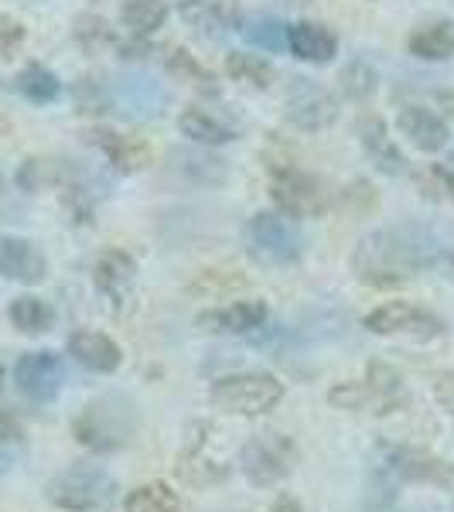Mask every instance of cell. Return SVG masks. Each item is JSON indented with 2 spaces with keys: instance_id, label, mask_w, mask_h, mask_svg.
Returning <instances> with one entry per match:
<instances>
[{
  "instance_id": "cell-16",
  "label": "cell",
  "mask_w": 454,
  "mask_h": 512,
  "mask_svg": "<svg viewBox=\"0 0 454 512\" xmlns=\"http://www.w3.org/2000/svg\"><path fill=\"white\" fill-rule=\"evenodd\" d=\"M359 140L376 171H383V175H403V171H407V158L400 154V147H396V140L390 137V130H386V123L379 117L362 120Z\"/></svg>"
},
{
  "instance_id": "cell-4",
  "label": "cell",
  "mask_w": 454,
  "mask_h": 512,
  "mask_svg": "<svg viewBox=\"0 0 454 512\" xmlns=\"http://www.w3.org/2000/svg\"><path fill=\"white\" fill-rule=\"evenodd\" d=\"M48 502L65 512H99L117 499V482L96 465H72L48 482Z\"/></svg>"
},
{
  "instance_id": "cell-25",
  "label": "cell",
  "mask_w": 454,
  "mask_h": 512,
  "mask_svg": "<svg viewBox=\"0 0 454 512\" xmlns=\"http://www.w3.org/2000/svg\"><path fill=\"white\" fill-rule=\"evenodd\" d=\"M11 321H14V328L24 332V335H41V332H48V328H52L55 311L48 308L41 297L24 294V297H18V301L11 304Z\"/></svg>"
},
{
  "instance_id": "cell-3",
  "label": "cell",
  "mask_w": 454,
  "mask_h": 512,
  "mask_svg": "<svg viewBox=\"0 0 454 512\" xmlns=\"http://www.w3.org/2000/svg\"><path fill=\"white\" fill-rule=\"evenodd\" d=\"M243 246L263 267H287L304 253V236L284 212H257L243 229Z\"/></svg>"
},
{
  "instance_id": "cell-36",
  "label": "cell",
  "mask_w": 454,
  "mask_h": 512,
  "mask_svg": "<svg viewBox=\"0 0 454 512\" xmlns=\"http://www.w3.org/2000/svg\"><path fill=\"white\" fill-rule=\"evenodd\" d=\"M24 35H28V31H24L21 21H14V18H7V14H0V59H11V55L21 48Z\"/></svg>"
},
{
  "instance_id": "cell-27",
  "label": "cell",
  "mask_w": 454,
  "mask_h": 512,
  "mask_svg": "<svg viewBox=\"0 0 454 512\" xmlns=\"http://www.w3.org/2000/svg\"><path fill=\"white\" fill-rule=\"evenodd\" d=\"M226 72L236 82H246V86H253V89H267L270 82H274V76H277L274 65L263 62L260 55H246V52L226 55Z\"/></svg>"
},
{
  "instance_id": "cell-11",
  "label": "cell",
  "mask_w": 454,
  "mask_h": 512,
  "mask_svg": "<svg viewBox=\"0 0 454 512\" xmlns=\"http://www.w3.org/2000/svg\"><path fill=\"white\" fill-rule=\"evenodd\" d=\"M0 277L18 284H41L48 277V260L31 239L0 236Z\"/></svg>"
},
{
  "instance_id": "cell-38",
  "label": "cell",
  "mask_w": 454,
  "mask_h": 512,
  "mask_svg": "<svg viewBox=\"0 0 454 512\" xmlns=\"http://www.w3.org/2000/svg\"><path fill=\"white\" fill-rule=\"evenodd\" d=\"M14 437H21V424L7 410H0V441H14Z\"/></svg>"
},
{
  "instance_id": "cell-18",
  "label": "cell",
  "mask_w": 454,
  "mask_h": 512,
  "mask_svg": "<svg viewBox=\"0 0 454 512\" xmlns=\"http://www.w3.org/2000/svg\"><path fill=\"white\" fill-rule=\"evenodd\" d=\"M86 137H89V144L106 154V161H110L113 168L123 171V175H134V171H140L147 161H151L147 144L137 137H123V134H113V130H103V127L89 130Z\"/></svg>"
},
{
  "instance_id": "cell-41",
  "label": "cell",
  "mask_w": 454,
  "mask_h": 512,
  "mask_svg": "<svg viewBox=\"0 0 454 512\" xmlns=\"http://www.w3.org/2000/svg\"><path fill=\"white\" fill-rule=\"evenodd\" d=\"M11 465H14L11 451H4V448H0V478H4L7 472H11Z\"/></svg>"
},
{
  "instance_id": "cell-10",
  "label": "cell",
  "mask_w": 454,
  "mask_h": 512,
  "mask_svg": "<svg viewBox=\"0 0 454 512\" xmlns=\"http://www.w3.org/2000/svg\"><path fill=\"white\" fill-rule=\"evenodd\" d=\"M14 379H18V390L28 396V400L48 403V400H55L62 390L65 366L55 352H28L18 359Z\"/></svg>"
},
{
  "instance_id": "cell-2",
  "label": "cell",
  "mask_w": 454,
  "mask_h": 512,
  "mask_svg": "<svg viewBox=\"0 0 454 512\" xmlns=\"http://www.w3.org/2000/svg\"><path fill=\"white\" fill-rule=\"evenodd\" d=\"M137 424L140 420L130 400H123V396H99V400H93L72 420V434H76L82 448L110 454L134 441Z\"/></svg>"
},
{
  "instance_id": "cell-8",
  "label": "cell",
  "mask_w": 454,
  "mask_h": 512,
  "mask_svg": "<svg viewBox=\"0 0 454 512\" xmlns=\"http://www.w3.org/2000/svg\"><path fill=\"white\" fill-rule=\"evenodd\" d=\"M366 328L383 338H414V342H431V338L444 335V321L410 301H390L369 311Z\"/></svg>"
},
{
  "instance_id": "cell-17",
  "label": "cell",
  "mask_w": 454,
  "mask_h": 512,
  "mask_svg": "<svg viewBox=\"0 0 454 512\" xmlns=\"http://www.w3.org/2000/svg\"><path fill=\"white\" fill-rule=\"evenodd\" d=\"M287 48L297 55L301 62H311V65H328L335 59L338 52V41L325 24H315V21H297L287 28Z\"/></svg>"
},
{
  "instance_id": "cell-33",
  "label": "cell",
  "mask_w": 454,
  "mask_h": 512,
  "mask_svg": "<svg viewBox=\"0 0 454 512\" xmlns=\"http://www.w3.org/2000/svg\"><path fill=\"white\" fill-rule=\"evenodd\" d=\"M72 99H76L79 113H93V117H99V113H106L113 106L110 89H106L103 82L93 79V76L79 79L76 86H72Z\"/></svg>"
},
{
  "instance_id": "cell-24",
  "label": "cell",
  "mask_w": 454,
  "mask_h": 512,
  "mask_svg": "<svg viewBox=\"0 0 454 512\" xmlns=\"http://www.w3.org/2000/svg\"><path fill=\"white\" fill-rule=\"evenodd\" d=\"M168 72L181 82H188V86H195L198 93L205 96H219V82L212 76L205 65H198V59L192 52H185V48H175V52L168 55Z\"/></svg>"
},
{
  "instance_id": "cell-40",
  "label": "cell",
  "mask_w": 454,
  "mask_h": 512,
  "mask_svg": "<svg viewBox=\"0 0 454 512\" xmlns=\"http://www.w3.org/2000/svg\"><path fill=\"white\" fill-rule=\"evenodd\" d=\"M270 512H301V506H297L294 499H287V495H284V499L274 502V509H270Z\"/></svg>"
},
{
  "instance_id": "cell-43",
  "label": "cell",
  "mask_w": 454,
  "mask_h": 512,
  "mask_svg": "<svg viewBox=\"0 0 454 512\" xmlns=\"http://www.w3.org/2000/svg\"><path fill=\"white\" fill-rule=\"evenodd\" d=\"M0 376H4V366H0Z\"/></svg>"
},
{
  "instance_id": "cell-9",
  "label": "cell",
  "mask_w": 454,
  "mask_h": 512,
  "mask_svg": "<svg viewBox=\"0 0 454 512\" xmlns=\"http://www.w3.org/2000/svg\"><path fill=\"white\" fill-rule=\"evenodd\" d=\"M284 103H287V120H291L297 130H304V134L328 130L338 120V99L308 76L291 79Z\"/></svg>"
},
{
  "instance_id": "cell-1",
  "label": "cell",
  "mask_w": 454,
  "mask_h": 512,
  "mask_svg": "<svg viewBox=\"0 0 454 512\" xmlns=\"http://www.w3.org/2000/svg\"><path fill=\"white\" fill-rule=\"evenodd\" d=\"M437 243L427 226L403 222L362 236L352 253V274L369 287H396L417 277L427 263H434Z\"/></svg>"
},
{
  "instance_id": "cell-39",
  "label": "cell",
  "mask_w": 454,
  "mask_h": 512,
  "mask_svg": "<svg viewBox=\"0 0 454 512\" xmlns=\"http://www.w3.org/2000/svg\"><path fill=\"white\" fill-rule=\"evenodd\" d=\"M434 99H437V106H441V110L454 120V93H437Z\"/></svg>"
},
{
  "instance_id": "cell-14",
  "label": "cell",
  "mask_w": 454,
  "mask_h": 512,
  "mask_svg": "<svg viewBox=\"0 0 454 512\" xmlns=\"http://www.w3.org/2000/svg\"><path fill=\"white\" fill-rule=\"evenodd\" d=\"M69 352L72 359L82 362L86 369L93 373H117L123 355H120V345L113 342L110 335L103 332H93V328H79V332L69 335Z\"/></svg>"
},
{
  "instance_id": "cell-12",
  "label": "cell",
  "mask_w": 454,
  "mask_h": 512,
  "mask_svg": "<svg viewBox=\"0 0 454 512\" xmlns=\"http://www.w3.org/2000/svg\"><path fill=\"white\" fill-rule=\"evenodd\" d=\"M178 18L205 38H222L236 28L239 7L236 0H178Z\"/></svg>"
},
{
  "instance_id": "cell-29",
  "label": "cell",
  "mask_w": 454,
  "mask_h": 512,
  "mask_svg": "<svg viewBox=\"0 0 454 512\" xmlns=\"http://www.w3.org/2000/svg\"><path fill=\"white\" fill-rule=\"evenodd\" d=\"M396 472L403 478H420V482H437V485L451 482L448 465L431 458V454H420V451H403L400 458H396Z\"/></svg>"
},
{
  "instance_id": "cell-13",
  "label": "cell",
  "mask_w": 454,
  "mask_h": 512,
  "mask_svg": "<svg viewBox=\"0 0 454 512\" xmlns=\"http://www.w3.org/2000/svg\"><path fill=\"white\" fill-rule=\"evenodd\" d=\"M396 127H400V134L424 154H437L441 147H448V140H451L448 123L427 110V106H403L400 117H396Z\"/></svg>"
},
{
  "instance_id": "cell-31",
  "label": "cell",
  "mask_w": 454,
  "mask_h": 512,
  "mask_svg": "<svg viewBox=\"0 0 454 512\" xmlns=\"http://www.w3.org/2000/svg\"><path fill=\"white\" fill-rule=\"evenodd\" d=\"M338 82H342V93L345 99H356V103H366L369 96L376 93V69L369 62H349L342 69V76H338Z\"/></svg>"
},
{
  "instance_id": "cell-5",
  "label": "cell",
  "mask_w": 454,
  "mask_h": 512,
  "mask_svg": "<svg viewBox=\"0 0 454 512\" xmlns=\"http://www.w3.org/2000/svg\"><path fill=\"white\" fill-rule=\"evenodd\" d=\"M212 400L219 410L239 417H260L284 400V383L270 373H236L212 383Z\"/></svg>"
},
{
  "instance_id": "cell-26",
  "label": "cell",
  "mask_w": 454,
  "mask_h": 512,
  "mask_svg": "<svg viewBox=\"0 0 454 512\" xmlns=\"http://www.w3.org/2000/svg\"><path fill=\"white\" fill-rule=\"evenodd\" d=\"M414 185L427 202H454V175L448 164H420L414 171Z\"/></svg>"
},
{
  "instance_id": "cell-34",
  "label": "cell",
  "mask_w": 454,
  "mask_h": 512,
  "mask_svg": "<svg viewBox=\"0 0 454 512\" xmlns=\"http://www.w3.org/2000/svg\"><path fill=\"white\" fill-rule=\"evenodd\" d=\"M243 35L253 41V45L267 48V52H280L287 48V24H277V21H250L243 28Z\"/></svg>"
},
{
  "instance_id": "cell-6",
  "label": "cell",
  "mask_w": 454,
  "mask_h": 512,
  "mask_svg": "<svg viewBox=\"0 0 454 512\" xmlns=\"http://www.w3.org/2000/svg\"><path fill=\"white\" fill-rule=\"evenodd\" d=\"M270 195L280 205V212L291 219H318L328 212V192L318 185V178H311L294 164L270 168Z\"/></svg>"
},
{
  "instance_id": "cell-19",
  "label": "cell",
  "mask_w": 454,
  "mask_h": 512,
  "mask_svg": "<svg viewBox=\"0 0 454 512\" xmlns=\"http://www.w3.org/2000/svg\"><path fill=\"white\" fill-rule=\"evenodd\" d=\"M410 55L424 62H444L454 55V21H434L424 24L410 35Z\"/></svg>"
},
{
  "instance_id": "cell-42",
  "label": "cell",
  "mask_w": 454,
  "mask_h": 512,
  "mask_svg": "<svg viewBox=\"0 0 454 512\" xmlns=\"http://www.w3.org/2000/svg\"><path fill=\"white\" fill-rule=\"evenodd\" d=\"M448 168H451V175H454V151H451V158H448Z\"/></svg>"
},
{
  "instance_id": "cell-7",
  "label": "cell",
  "mask_w": 454,
  "mask_h": 512,
  "mask_svg": "<svg viewBox=\"0 0 454 512\" xmlns=\"http://www.w3.org/2000/svg\"><path fill=\"white\" fill-rule=\"evenodd\" d=\"M294 461H297V451L284 434L250 437V441L243 444V454H239L243 475L250 478L253 485H277L280 478L291 475Z\"/></svg>"
},
{
  "instance_id": "cell-22",
  "label": "cell",
  "mask_w": 454,
  "mask_h": 512,
  "mask_svg": "<svg viewBox=\"0 0 454 512\" xmlns=\"http://www.w3.org/2000/svg\"><path fill=\"white\" fill-rule=\"evenodd\" d=\"M178 127L188 140H195V144H202V147H222V144H229V140H236L233 127H226L219 117H212V113H205V110H185L178 117Z\"/></svg>"
},
{
  "instance_id": "cell-32",
  "label": "cell",
  "mask_w": 454,
  "mask_h": 512,
  "mask_svg": "<svg viewBox=\"0 0 454 512\" xmlns=\"http://www.w3.org/2000/svg\"><path fill=\"white\" fill-rule=\"evenodd\" d=\"M76 41L86 52H103V48H117V31L110 28L103 18H96V14H82L76 21Z\"/></svg>"
},
{
  "instance_id": "cell-21",
  "label": "cell",
  "mask_w": 454,
  "mask_h": 512,
  "mask_svg": "<svg viewBox=\"0 0 454 512\" xmlns=\"http://www.w3.org/2000/svg\"><path fill=\"white\" fill-rule=\"evenodd\" d=\"M263 321H267V304L263 301H236L226 311H219V315H205L202 325H216V332L246 335L257 332Z\"/></svg>"
},
{
  "instance_id": "cell-35",
  "label": "cell",
  "mask_w": 454,
  "mask_h": 512,
  "mask_svg": "<svg viewBox=\"0 0 454 512\" xmlns=\"http://www.w3.org/2000/svg\"><path fill=\"white\" fill-rule=\"evenodd\" d=\"M178 475L192 485H209V482H219L222 478V468H216L212 461L198 458V454H181L178 458Z\"/></svg>"
},
{
  "instance_id": "cell-30",
  "label": "cell",
  "mask_w": 454,
  "mask_h": 512,
  "mask_svg": "<svg viewBox=\"0 0 454 512\" xmlns=\"http://www.w3.org/2000/svg\"><path fill=\"white\" fill-rule=\"evenodd\" d=\"M178 175H185L195 185H222L226 181V161L209 158V154H175Z\"/></svg>"
},
{
  "instance_id": "cell-23",
  "label": "cell",
  "mask_w": 454,
  "mask_h": 512,
  "mask_svg": "<svg viewBox=\"0 0 454 512\" xmlns=\"http://www.w3.org/2000/svg\"><path fill=\"white\" fill-rule=\"evenodd\" d=\"M14 89L28 99V103H38V106H45V103H55L62 93V82L55 72H48L45 65H28V69L21 72L18 79H14Z\"/></svg>"
},
{
  "instance_id": "cell-15",
  "label": "cell",
  "mask_w": 454,
  "mask_h": 512,
  "mask_svg": "<svg viewBox=\"0 0 454 512\" xmlns=\"http://www.w3.org/2000/svg\"><path fill=\"white\" fill-rule=\"evenodd\" d=\"M93 280L113 304H123L130 294V287H134V280H137L134 256H130L127 250H103L96 260V267H93Z\"/></svg>"
},
{
  "instance_id": "cell-28",
  "label": "cell",
  "mask_w": 454,
  "mask_h": 512,
  "mask_svg": "<svg viewBox=\"0 0 454 512\" xmlns=\"http://www.w3.org/2000/svg\"><path fill=\"white\" fill-rule=\"evenodd\" d=\"M178 509H181L178 492H171L164 482L140 485V489L127 495V506H123V512H178Z\"/></svg>"
},
{
  "instance_id": "cell-37",
  "label": "cell",
  "mask_w": 454,
  "mask_h": 512,
  "mask_svg": "<svg viewBox=\"0 0 454 512\" xmlns=\"http://www.w3.org/2000/svg\"><path fill=\"white\" fill-rule=\"evenodd\" d=\"M434 396L448 414H454V373H444L441 379L434 383Z\"/></svg>"
},
{
  "instance_id": "cell-20",
  "label": "cell",
  "mask_w": 454,
  "mask_h": 512,
  "mask_svg": "<svg viewBox=\"0 0 454 512\" xmlns=\"http://www.w3.org/2000/svg\"><path fill=\"white\" fill-rule=\"evenodd\" d=\"M120 18H123L127 35L151 38L154 31L164 28V21H168V0H123Z\"/></svg>"
}]
</instances>
